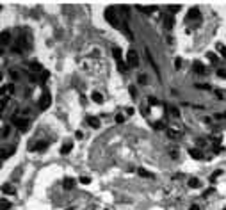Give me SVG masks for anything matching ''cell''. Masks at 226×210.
<instances>
[{
  "label": "cell",
  "instance_id": "cell-2",
  "mask_svg": "<svg viewBox=\"0 0 226 210\" xmlns=\"http://www.w3.org/2000/svg\"><path fill=\"white\" fill-rule=\"evenodd\" d=\"M127 64H128L130 68H137V66H139V55H137L135 50H128V52H127Z\"/></svg>",
  "mask_w": 226,
  "mask_h": 210
},
{
  "label": "cell",
  "instance_id": "cell-30",
  "mask_svg": "<svg viewBox=\"0 0 226 210\" xmlns=\"http://www.w3.org/2000/svg\"><path fill=\"white\" fill-rule=\"evenodd\" d=\"M123 121H125V116H123V114H118V116H116V123H123Z\"/></svg>",
  "mask_w": 226,
  "mask_h": 210
},
{
  "label": "cell",
  "instance_id": "cell-25",
  "mask_svg": "<svg viewBox=\"0 0 226 210\" xmlns=\"http://www.w3.org/2000/svg\"><path fill=\"white\" fill-rule=\"evenodd\" d=\"M173 21H174V20H173V16H168V18H166V27H168V29H171V27H173Z\"/></svg>",
  "mask_w": 226,
  "mask_h": 210
},
{
  "label": "cell",
  "instance_id": "cell-3",
  "mask_svg": "<svg viewBox=\"0 0 226 210\" xmlns=\"http://www.w3.org/2000/svg\"><path fill=\"white\" fill-rule=\"evenodd\" d=\"M50 103H52V96H50V93L48 91H45L43 95H41V98H39V109L41 111H45V109H48L50 107Z\"/></svg>",
  "mask_w": 226,
  "mask_h": 210
},
{
  "label": "cell",
  "instance_id": "cell-6",
  "mask_svg": "<svg viewBox=\"0 0 226 210\" xmlns=\"http://www.w3.org/2000/svg\"><path fill=\"white\" fill-rule=\"evenodd\" d=\"M9 41H11V32L9 30L0 32V45H9Z\"/></svg>",
  "mask_w": 226,
  "mask_h": 210
},
{
  "label": "cell",
  "instance_id": "cell-17",
  "mask_svg": "<svg viewBox=\"0 0 226 210\" xmlns=\"http://www.w3.org/2000/svg\"><path fill=\"white\" fill-rule=\"evenodd\" d=\"M187 185L190 189H196V187H199V180H198V178H190L187 182Z\"/></svg>",
  "mask_w": 226,
  "mask_h": 210
},
{
  "label": "cell",
  "instance_id": "cell-33",
  "mask_svg": "<svg viewBox=\"0 0 226 210\" xmlns=\"http://www.w3.org/2000/svg\"><path fill=\"white\" fill-rule=\"evenodd\" d=\"M217 75L221 77V78H226V71L224 70H217Z\"/></svg>",
  "mask_w": 226,
  "mask_h": 210
},
{
  "label": "cell",
  "instance_id": "cell-1",
  "mask_svg": "<svg viewBox=\"0 0 226 210\" xmlns=\"http://www.w3.org/2000/svg\"><path fill=\"white\" fill-rule=\"evenodd\" d=\"M112 55L116 59V64H118V70L123 73L125 70H127V66H125V59H123V52H121V48H118V46H114L112 48Z\"/></svg>",
  "mask_w": 226,
  "mask_h": 210
},
{
  "label": "cell",
  "instance_id": "cell-26",
  "mask_svg": "<svg viewBox=\"0 0 226 210\" xmlns=\"http://www.w3.org/2000/svg\"><path fill=\"white\" fill-rule=\"evenodd\" d=\"M91 182V178L89 176H80V183H84V185H87Z\"/></svg>",
  "mask_w": 226,
  "mask_h": 210
},
{
  "label": "cell",
  "instance_id": "cell-7",
  "mask_svg": "<svg viewBox=\"0 0 226 210\" xmlns=\"http://www.w3.org/2000/svg\"><path fill=\"white\" fill-rule=\"evenodd\" d=\"M86 121H87V125H89V127H93V128H98V127H100V119H98V118H94V116H87V118H86Z\"/></svg>",
  "mask_w": 226,
  "mask_h": 210
},
{
  "label": "cell",
  "instance_id": "cell-4",
  "mask_svg": "<svg viewBox=\"0 0 226 210\" xmlns=\"http://www.w3.org/2000/svg\"><path fill=\"white\" fill-rule=\"evenodd\" d=\"M105 20H107L112 27H118V25H119V23H118V18H116V13H114L112 7H107V9H105Z\"/></svg>",
  "mask_w": 226,
  "mask_h": 210
},
{
  "label": "cell",
  "instance_id": "cell-32",
  "mask_svg": "<svg viewBox=\"0 0 226 210\" xmlns=\"http://www.w3.org/2000/svg\"><path fill=\"white\" fill-rule=\"evenodd\" d=\"M139 82H141V84H146V82H148L146 75H139Z\"/></svg>",
  "mask_w": 226,
  "mask_h": 210
},
{
  "label": "cell",
  "instance_id": "cell-10",
  "mask_svg": "<svg viewBox=\"0 0 226 210\" xmlns=\"http://www.w3.org/2000/svg\"><path fill=\"white\" fill-rule=\"evenodd\" d=\"M141 13H146V14H153L155 11H157V7H151V5H139L137 7Z\"/></svg>",
  "mask_w": 226,
  "mask_h": 210
},
{
  "label": "cell",
  "instance_id": "cell-29",
  "mask_svg": "<svg viewBox=\"0 0 226 210\" xmlns=\"http://www.w3.org/2000/svg\"><path fill=\"white\" fill-rule=\"evenodd\" d=\"M208 59H210V62L217 64V55H214V54H208Z\"/></svg>",
  "mask_w": 226,
  "mask_h": 210
},
{
  "label": "cell",
  "instance_id": "cell-15",
  "mask_svg": "<svg viewBox=\"0 0 226 210\" xmlns=\"http://www.w3.org/2000/svg\"><path fill=\"white\" fill-rule=\"evenodd\" d=\"M11 207H13L11 201H7V199H0V210H9Z\"/></svg>",
  "mask_w": 226,
  "mask_h": 210
},
{
  "label": "cell",
  "instance_id": "cell-5",
  "mask_svg": "<svg viewBox=\"0 0 226 210\" xmlns=\"http://www.w3.org/2000/svg\"><path fill=\"white\" fill-rule=\"evenodd\" d=\"M13 125H14L16 128H20L21 132H25L27 127H29V121H27V119H21V118H14V119H13Z\"/></svg>",
  "mask_w": 226,
  "mask_h": 210
},
{
  "label": "cell",
  "instance_id": "cell-22",
  "mask_svg": "<svg viewBox=\"0 0 226 210\" xmlns=\"http://www.w3.org/2000/svg\"><path fill=\"white\" fill-rule=\"evenodd\" d=\"M153 128H157V130H164L166 127H164L162 121H155V123H153Z\"/></svg>",
  "mask_w": 226,
  "mask_h": 210
},
{
  "label": "cell",
  "instance_id": "cell-23",
  "mask_svg": "<svg viewBox=\"0 0 226 210\" xmlns=\"http://www.w3.org/2000/svg\"><path fill=\"white\" fill-rule=\"evenodd\" d=\"M221 169H219V171H215L214 173V174H212V176H210V182H215V180H217V178H219V176H221Z\"/></svg>",
  "mask_w": 226,
  "mask_h": 210
},
{
  "label": "cell",
  "instance_id": "cell-21",
  "mask_svg": "<svg viewBox=\"0 0 226 210\" xmlns=\"http://www.w3.org/2000/svg\"><path fill=\"white\" fill-rule=\"evenodd\" d=\"M102 100H103V96L100 95V93H96V91H94V93H93V102H96V103H100Z\"/></svg>",
  "mask_w": 226,
  "mask_h": 210
},
{
  "label": "cell",
  "instance_id": "cell-9",
  "mask_svg": "<svg viewBox=\"0 0 226 210\" xmlns=\"http://www.w3.org/2000/svg\"><path fill=\"white\" fill-rule=\"evenodd\" d=\"M189 155H190L194 160H201V158H203V153L199 152V150H196V148H190V150H189Z\"/></svg>",
  "mask_w": 226,
  "mask_h": 210
},
{
  "label": "cell",
  "instance_id": "cell-36",
  "mask_svg": "<svg viewBox=\"0 0 226 210\" xmlns=\"http://www.w3.org/2000/svg\"><path fill=\"white\" fill-rule=\"evenodd\" d=\"M0 80H2V73H0Z\"/></svg>",
  "mask_w": 226,
  "mask_h": 210
},
{
  "label": "cell",
  "instance_id": "cell-27",
  "mask_svg": "<svg viewBox=\"0 0 226 210\" xmlns=\"http://www.w3.org/2000/svg\"><path fill=\"white\" fill-rule=\"evenodd\" d=\"M148 103H150V105H159V100L153 98V96H150V98H148Z\"/></svg>",
  "mask_w": 226,
  "mask_h": 210
},
{
  "label": "cell",
  "instance_id": "cell-16",
  "mask_svg": "<svg viewBox=\"0 0 226 210\" xmlns=\"http://www.w3.org/2000/svg\"><path fill=\"white\" fill-rule=\"evenodd\" d=\"M199 16V9L198 7H192L190 11H189V20H194V18H198Z\"/></svg>",
  "mask_w": 226,
  "mask_h": 210
},
{
  "label": "cell",
  "instance_id": "cell-11",
  "mask_svg": "<svg viewBox=\"0 0 226 210\" xmlns=\"http://www.w3.org/2000/svg\"><path fill=\"white\" fill-rule=\"evenodd\" d=\"M46 143H36L34 146H30V152H39V150H46Z\"/></svg>",
  "mask_w": 226,
  "mask_h": 210
},
{
  "label": "cell",
  "instance_id": "cell-37",
  "mask_svg": "<svg viewBox=\"0 0 226 210\" xmlns=\"http://www.w3.org/2000/svg\"><path fill=\"white\" fill-rule=\"evenodd\" d=\"M0 9H2V7H0Z\"/></svg>",
  "mask_w": 226,
  "mask_h": 210
},
{
  "label": "cell",
  "instance_id": "cell-24",
  "mask_svg": "<svg viewBox=\"0 0 226 210\" xmlns=\"http://www.w3.org/2000/svg\"><path fill=\"white\" fill-rule=\"evenodd\" d=\"M30 68H32V70H36V71H39V73H41V70H43L39 62H32V64H30Z\"/></svg>",
  "mask_w": 226,
  "mask_h": 210
},
{
  "label": "cell",
  "instance_id": "cell-18",
  "mask_svg": "<svg viewBox=\"0 0 226 210\" xmlns=\"http://www.w3.org/2000/svg\"><path fill=\"white\" fill-rule=\"evenodd\" d=\"M2 192H5V194H14V189H13L9 183H4V185H2Z\"/></svg>",
  "mask_w": 226,
  "mask_h": 210
},
{
  "label": "cell",
  "instance_id": "cell-19",
  "mask_svg": "<svg viewBox=\"0 0 226 210\" xmlns=\"http://www.w3.org/2000/svg\"><path fill=\"white\" fill-rule=\"evenodd\" d=\"M139 174H141V176H144V178H153V174H151L150 171H146V169H139Z\"/></svg>",
  "mask_w": 226,
  "mask_h": 210
},
{
  "label": "cell",
  "instance_id": "cell-34",
  "mask_svg": "<svg viewBox=\"0 0 226 210\" xmlns=\"http://www.w3.org/2000/svg\"><path fill=\"white\" fill-rule=\"evenodd\" d=\"M133 114V109L132 107H128V109H127V116H132Z\"/></svg>",
  "mask_w": 226,
  "mask_h": 210
},
{
  "label": "cell",
  "instance_id": "cell-20",
  "mask_svg": "<svg viewBox=\"0 0 226 210\" xmlns=\"http://www.w3.org/2000/svg\"><path fill=\"white\" fill-rule=\"evenodd\" d=\"M168 111H169V112L174 116V118H180V111H178L176 107H168Z\"/></svg>",
  "mask_w": 226,
  "mask_h": 210
},
{
  "label": "cell",
  "instance_id": "cell-31",
  "mask_svg": "<svg viewBox=\"0 0 226 210\" xmlns=\"http://www.w3.org/2000/svg\"><path fill=\"white\" fill-rule=\"evenodd\" d=\"M128 91H130V96H132V98L137 96V91H135V87H133V86H130V89H128Z\"/></svg>",
  "mask_w": 226,
  "mask_h": 210
},
{
  "label": "cell",
  "instance_id": "cell-14",
  "mask_svg": "<svg viewBox=\"0 0 226 210\" xmlns=\"http://www.w3.org/2000/svg\"><path fill=\"white\" fill-rule=\"evenodd\" d=\"M166 130H168V137H169V139H180V132H176V130H174V128H166Z\"/></svg>",
  "mask_w": 226,
  "mask_h": 210
},
{
  "label": "cell",
  "instance_id": "cell-12",
  "mask_svg": "<svg viewBox=\"0 0 226 210\" xmlns=\"http://www.w3.org/2000/svg\"><path fill=\"white\" fill-rule=\"evenodd\" d=\"M71 150H73V144H71V143H64V144L61 146V153H62V155H66V153H70V152H71Z\"/></svg>",
  "mask_w": 226,
  "mask_h": 210
},
{
  "label": "cell",
  "instance_id": "cell-28",
  "mask_svg": "<svg viewBox=\"0 0 226 210\" xmlns=\"http://www.w3.org/2000/svg\"><path fill=\"white\" fill-rule=\"evenodd\" d=\"M174 68H176V70H180V68H182V59H180V57H176V61H174Z\"/></svg>",
  "mask_w": 226,
  "mask_h": 210
},
{
  "label": "cell",
  "instance_id": "cell-13",
  "mask_svg": "<svg viewBox=\"0 0 226 210\" xmlns=\"http://www.w3.org/2000/svg\"><path fill=\"white\" fill-rule=\"evenodd\" d=\"M62 185H64V189H73L75 187V180L73 178H64Z\"/></svg>",
  "mask_w": 226,
  "mask_h": 210
},
{
  "label": "cell",
  "instance_id": "cell-35",
  "mask_svg": "<svg viewBox=\"0 0 226 210\" xmlns=\"http://www.w3.org/2000/svg\"><path fill=\"white\" fill-rule=\"evenodd\" d=\"M190 210H199V207H198V205H192V207H190Z\"/></svg>",
  "mask_w": 226,
  "mask_h": 210
},
{
  "label": "cell",
  "instance_id": "cell-8",
  "mask_svg": "<svg viewBox=\"0 0 226 210\" xmlns=\"http://www.w3.org/2000/svg\"><path fill=\"white\" fill-rule=\"evenodd\" d=\"M192 70H194V71H196L198 75H205V66H203L201 62H198V61H196V62L192 64Z\"/></svg>",
  "mask_w": 226,
  "mask_h": 210
}]
</instances>
